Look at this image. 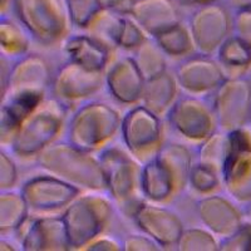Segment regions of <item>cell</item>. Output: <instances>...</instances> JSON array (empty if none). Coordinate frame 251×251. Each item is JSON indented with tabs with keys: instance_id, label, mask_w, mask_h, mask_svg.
Segmentation results:
<instances>
[{
	"instance_id": "1",
	"label": "cell",
	"mask_w": 251,
	"mask_h": 251,
	"mask_svg": "<svg viewBox=\"0 0 251 251\" xmlns=\"http://www.w3.org/2000/svg\"><path fill=\"white\" fill-rule=\"evenodd\" d=\"M37 163L47 174L57 176L79 190L107 191V176L100 157L71 142H55L37 157Z\"/></svg>"
},
{
	"instance_id": "2",
	"label": "cell",
	"mask_w": 251,
	"mask_h": 251,
	"mask_svg": "<svg viewBox=\"0 0 251 251\" xmlns=\"http://www.w3.org/2000/svg\"><path fill=\"white\" fill-rule=\"evenodd\" d=\"M106 171L107 191L123 216L132 219L143 201V165L128 151L120 147H106L100 153Z\"/></svg>"
},
{
	"instance_id": "3",
	"label": "cell",
	"mask_w": 251,
	"mask_h": 251,
	"mask_svg": "<svg viewBox=\"0 0 251 251\" xmlns=\"http://www.w3.org/2000/svg\"><path fill=\"white\" fill-rule=\"evenodd\" d=\"M122 118L120 112L108 103H84L69 120L67 141L84 151H102L121 132Z\"/></svg>"
},
{
	"instance_id": "4",
	"label": "cell",
	"mask_w": 251,
	"mask_h": 251,
	"mask_svg": "<svg viewBox=\"0 0 251 251\" xmlns=\"http://www.w3.org/2000/svg\"><path fill=\"white\" fill-rule=\"evenodd\" d=\"M64 123L66 107L54 98L44 100L22 121L9 147L20 158H37L47 147L57 142Z\"/></svg>"
},
{
	"instance_id": "5",
	"label": "cell",
	"mask_w": 251,
	"mask_h": 251,
	"mask_svg": "<svg viewBox=\"0 0 251 251\" xmlns=\"http://www.w3.org/2000/svg\"><path fill=\"white\" fill-rule=\"evenodd\" d=\"M13 10L28 34L42 46L64 40L73 25L64 0H13Z\"/></svg>"
},
{
	"instance_id": "6",
	"label": "cell",
	"mask_w": 251,
	"mask_h": 251,
	"mask_svg": "<svg viewBox=\"0 0 251 251\" xmlns=\"http://www.w3.org/2000/svg\"><path fill=\"white\" fill-rule=\"evenodd\" d=\"M114 212L113 202L102 195H79L63 211L72 250H79L102 235Z\"/></svg>"
},
{
	"instance_id": "7",
	"label": "cell",
	"mask_w": 251,
	"mask_h": 251,
	"mask_svg": "<svg viewBox=\"0 0 251 251\" xmlns=\"http://www.w3.org/2000/svg\"><path fill=\"white\" fill-rule=\"evenodd\" d=\"M121 134L126 150L142 165L153 160L165 145L161 118L143 104H136L125 114Z\"/></svg>"
},
{
	"instance_id": "8",
	"label": "cell",
	"mask_w": 251,
	"mask_h": 251,
	"mask_svg": "<svg viewBox=\"0 0 251 251\" xmlns=\"http://www.w3.org/2000/svg\"><path fill=\"white\" fill-rule=\"evenodd\" d=\"M210 100L220 131L228 133L244 128L250 120L251 82L243 75L226 77Z\"/></svg>"
},
{
	"instance_id": "9",
	"label": "cell",
	"mask_w": 251,
	"mask_h": 251,
	"mask_svg": "<svg viewBox=\"0 0 251 251\" xmlns=\"http://www.w3.org/2000/svg\"><path fill=\"white\" fill-rule=\"evenodd\" d=\"M50 66L46 58L39 54H28L18 58L10 68L8 83L1 92V102L8 100H46V93L50 89Z\"/></svg>"
},
{
	"instance_id": "10",
	"label": "cell",
	"mask_w": 251,
	"mask_h": 251,
	"mask_svg": "<svg viewBox=\"0 0 251 251\" xmlns=\"http://www.w3.org/2000/svg\"><path fill=\"white\" fill-rule=\"evenodd\" d=\"M188 29L194 40L195 51L199 54L214 55L230 37L234 29V19L228 6L219 1L197 6L190 17Z\"/></svg>"
},
{
	"instance_id": "11",
	"label": "cell",
	"mask_w": 251,
	"mask_h": 251,
	"mask_svg": "<svg viewBox=\"0 0 251 251\" xmlns=\"http://www.w3.org/2000/svg\"><path fill=\"white\" fill-rule=\"evenodd\" d=\"M167 120L177 133L197 145L219 129L211 100L191 94L176 100Z\"/></svg>"
},
{
	"instance_id": "12",
	"label": "cell",
	"mask_w": 251,
	"mask_h": 251,
	"mask_svg": "<svg viewBox=\"0 0 251 251\" xmlns=\"http://www.w3.org/2000/svg\"><path fill=\"white\" fill-rule=\"evenodd\" d=\"M223 185L239 202L251 201V134L244 128L228 132V150L224 163Z\"/></svg>"
},
{
	"instance_id": "13",
	"label": "cell",
	"mask_w": 251,
	"mask_h": 251,
	"mask_svg": "<svg viewBox=\"0 0 251 251\" xmlns=\"http://www.w3.org/2000/svg\"><path fill=\"white\" fill-rule=\"evenodd\" d=\"M104 84V72L92 71L69 60L53 75L50 93L60 104L69 107L96 96Z\"/></svg>"
},
{
	"instance_id": "14",
	"label": "cell",
	"mask_w": 251,
	"mask_h": 251,
	"mask_svg": "<svg viewBox=\"0 0 251 251\" xmlns=\"http://www.w3.org/2000/svg\"><path fill=\"white\" fill-rule=\"evenodd\" d=\"M30 212L51 215L66 210L67 206L77 199L82 190L50 174L39 175L29 178L22 188Z\"/></svg>"
},
{
	"instance_id": "15",
	"label": "cell",
	"mask_w": 251,
	"mask_h": 251,
	"mask_svg": "<svg viewBox=\"0 0 251 251\" xmlns=\"http://www.w3.org/2000/svg\"><path fill=\"white\" fill-rule=\"evenodd\" d=\"M175 77L181 89L191 96L203 97L212 94L227 75L211 55L199 54L186 57L175 69Z\"/></svg>"
},
{
	"instance_id": "16",
	"label": "cell",
	"mask_w": 251,
	"mask_h": 251,
	"mask_svg": "<svg viewBox=\"0 0 251 251\" xmlns=\"http://www.w3.org/2000/svg\"><path fill=\"white\" fill-rule=\"evenodd\" d=\"M132 220L143 234L153 239L162 249L176 248L185 230L178 214L160 203L143 202Z\"/></svg>"
},
{
	"instance_id": "17",
	"label": "cell",
	"mask_w": 251,
	"mask_h": 251,
	"mask_svg": "<svg viewBox=\"0 0 251 251\" xmlns=\"http://www.w3.org/2000/svg\"><path fill=\"white\" fill-rule=\"evenodd\" d=\"M146 79L133 57H122L106 72V87L121 104L136 106L142 102Z\"/></svg>"
},
{
	"instance_id": "18",
	"label": "cell",
	"mask_w": 251,
	"mask_h": 251,
	"mask_svg": "<svg viewBox=\"0 0 251 251\" xmlns=\"http://www.w3.org/2000/svg\"><path fill=\"white\" fill-rule=\"evenodd\" d=\"M196 214L201 224L220 239L231 235L243 225V215L236 205L217 194L201 197L196 202Z\"/></svg>"
},
{
	"instance_id": "19",
	"label": "cell",
	"mask_w": 251,
	"mask_h": 251,
	"mask_svg": "<svg viewBox=\"0 0 251 251\" xmlns=\"http://www.w3.org/2000/svg\"><path fill=\"white\" fill-rule=\"evenodd\" d=\"M127 14L152 38L181 23L174 0H132Z\"/></svg>"
},
{
	"instance_id": "20",
	"label": "cell",
	"mask_w": 251,
	"mask_h": 251,
	"mask_svg": "<svg viewBox=\"0 0 251 251\" xmlns=\"http://www.w3.org/2000/svg\"><path fill=\"white\" fill-rule=\"evenodd\" d=\"M22 246L25 251L72 250L62 215L37 217L25 231Z\"/></svg>"
},
{
	"instance_id": "21",
	"label": "cell",
	"mask_w": 251,
	"mask_h": 251,
	"mask_svg": "<svg viewBox=\"0 0 251 251\" xmlns=\"http://www.w3.org/2000/svg\"><path fill=\"white\" fill-rule=\"evenodd\" d=\"M142 192L146 200L160 205L171 202L182 194L172 172L157 157L143 165Z\"/></svg>"
},
{
	"instance_id": "22",
	"label": "cell",
	"mask_w": 251,
	"mask_h": 251,
	"mask_svg": "<svg viewBox=\"0 0 251 251\" xmlns=\"http://www.w3.org/2000/svg\"><path fill=\"white\" fill-rule=\"evenodd\" d=\"M178 88L176 77L166 71L162 75L146 80L142 104L160 118L167 117L170 109L180 98Z\"/></svg>"
},
{
	"instance_id": "23",
	"label": "cell",
	"mask_w": 251,
	"mask_h": 251,
	"mask_svg": "<svg viewBox=\"0 0 251 251\" xmlns=\"http://www.w3.org/2000/svg\"><path fill=\"white\" fill-rule=\"evenodd\" d=\"M64 50L69 60L92 71L104 72L108 66L111 50L92 38L91 35L77 34L68 37Z\"/></svg>"
},
{
	"instance_id": "24",
	"label": "cell",
	"mask_w": 251,
	"mask_h": 251,
	"mask_svg": "<svg viewBox=\"0 0 251 251\" xmlns=\"http://www.w3.org/2000/svg\"><path fill=\"white\" fill-rule=\"evenodd\" d=\"M126 15L116 9L100 8L84 28L86 33L109 50L118 48Z\"/></svg>"
},
{
	"instance_id": "25",
	"label": "cell",
	"mask_w": 251,
	"mask_h": 251,
	"mask_svg": "<svg viewBox=\"0 0 251 251\" xmlns=\"http://www.w3.org/2000/svg\"><path fill=\"white\" fill-rule=\"evenodd\" d=\"M29 206L22 192H0V232L9 235L23 227L29 216Z\"/></svg>"
},
{
	"instance_id": "26",
	"label": "cell",
	"mask_w": 251,
	"mask_h": 251,
	"mask_svg": "<svg viewBox=\"0 0 251 251\" xmlns=\"http://www.w3.org/2000/svg\"><path fill=\"white\" fill-rule=\"evenodd\" d=\"M28 31L22 24L15 23L5 15L0 19V51L1 57L17 60L29 50Z\"/></svg>"
},
{
	"instance_id": "27",
	"label": "cell",
	"mask_w": 251,
	"mask_h": 251,
	"mask_svg": "<svg viewBox=\"0 0 251 251\" xmlns=\"http://www.w3.org/2000/svg\"><path fill=\"white\" fill-rule=\"evenodd\" d=\"M133 59L146 80L167 71V55L154 39H147L134 50Z\"/></svg>"
},
{
	"instance_id": "28",
	"label": "cell",
	"mask_w": 251,
	"mask_h": 251,
	"mask_svg": "<svg viewBox=\"0 0 251 251\" xmlns=\"http://www.w3.org/2000/svg\"><path fill=\"white\" fill-rule=\"evenodd\" d=\"M227 150L228 133L217 129L210 137L199 143L196 162L208 166L221 174L226 156H227Z\"/></svg>"
},
{
	"instance_id": "29",
	"label": "cell",
	"mask_w": 251,
	"mask_h": 251,
	"mask_svg": "<svg viewBox=\"0 0 251 251\" xmlns=\"http://www.w3.org/2000/svg\"><path fill=\"white\" fill-rule=\"evenodd\" d=\"M167 57L183 58L195 51L194 40L188 26L182 23L163 31L153 38Z\"/></svg>"
},
{
	"instance_id": "30",
	"label": "cell",
	"mask_w": 251,
	"mask_h": 251,
	"mask_svg": "<svg viewBox=\"0 0 251 251\" xmlns=\"http://www.w3.org/2000/svg\"><path fill=\"white\" fill-rule=\"evenodd\" d=\"M217 60L225 73L244 71L251 64V50L237 35H230L217 50Z\"/></svg>"
},
{
	"instance_id": "31",
	"label": "cell",
	"mask_w": 251,
	"mask_h": 251,
	"mask_svg": "<svg viewBox=\"0 0 251 251\" xmlns=\"http://www.w3.org/2000/svg\"><path fill=\"white\" fill-rule=\"evenodd\" d=\"M178 251H219L220 241L207 228H185L176 244Z\"/></svg>"
},
{
	"instance_id": "32",
	"label": "cell",
	"mask_w": 251,
	"mask_h": 251,
	"mask_svg": "<svg viewBox=\"0 0 251 251\" xmlns=\"http://www.w3.org/2000/svg\"><path fill=\"white\" fill-rule=\"evenodd\" d=\"M188 185L201 196L216 194L223 186V177L216 170L195 161L190 172Z\"/></svg>"
},
{
	"instance_id": "33",
	"label": "cell",
	"mask_w": 251,
	"mask_h": 251,
	"mask_svg": "<svg viewBox=\"0 0 251 251\" xmlns=\"http://www.w3.org/2000/svg\"><path fill=\"white\" fill-rule=\"evenodd\" d=\"M68 8L72 24L77 28L84 29L93 15L102 6L100 0H64Z\"/></svg>"
},
{
	"instance_id": "34",
	"label": "cell",
	"mask_w": 251,
	"mask_h": 251,
	"mask_svg": "<svg viewBox=\"0 0 251 251\" xmlns=\"http://www.w3.org/2000/svg\"><path fill=\"white\" fill-rule=\"evenodd\" d=\"M220 250L251 251V223H243L236 231L220 240Z\"/></svg>"
},
{
	"instance_id": "35",
	"label": "cell",
	"mask_w": 251,
	"mask_h": 251,
	"mask_svg": "<svg viewBox=\"0 0 251 251\" xmlns=\"http://www.w3.org/2000/svg\"><path fill=\"white\" fill-rule=\"evenodd\" d=\"M146 39H147L146 31L131 17H126L125 26L118 42V48L134 51Z\"/></svg>"
},
{
	"instance_id": "36",
	"label": "cell",
	"mask_w": 251,
	"mask_h": 251,
	"mask_svg": "<svg viewBox=\"0 0 251 251\" xmlns=\"http://www.w3.org/2000/svg\"><path fill=\"white\" fill-rule=\"evenodd\" d=\"M18 167L15 161L6 152H0V190H13L18 183Z\"/></svg>"
},
{
	"instance_id": "37",
	"label": "cell",
	"mask_w": 251,
	"mask_h": 251,
	"mask_svg": "<svg viewBox=\"0 0 251 251\" xmlns=\"http://www.w3.org/2000/svg\"><path fill=\"white\" fill-rule=\"evenodd\" d=\"M123 251H158L161 246L146 234H129L122 240Z\"/></svg>"
},
{
	"instance_id": "38",
	"label": "cell",
	"mask_w": 251,
	"mask_h": 251,
	"mask_svg": "<svg viewBox=\"0 0 251 251\" xmlns=\"http://www.w3.org/2000/svg\"><path fill=\"white\" fill-rule=\"evenodd\" d=\"M235 35L243 40L251 50V9L239 10L234 17Z\"/></svg>"
},
{
	"instance_id": "39",
	"label": "cell",
	"mask_w": 251,
	"mask_h": 251,
	"mask_svg": "<svg viewBox=\"0 0 251 251\" xmlns=\"http://www.w3.org/2000/svg\"><path fill=\"white\" fill-rule=\"evenodd\" d=\"M80 251H122V241L107 235H100L79 249Z\"/></svg>"
},
{
	"instance_id": "40",
	"label": "cell",
	"mask_w": 251,
	"mask_h": 251,
	"mask_svg": "<svg viewBox=\"0 0 251 251\" xmlns=\"http://www.w3.org/2000/svg\"><path fill=\"white\" fill-rule=\"evenodd\" d=\"M226 4H227L228 8L235 10V12L251 9V0H226Z\"/></svg>"
},
{
	"instance_id": "41",
	"label": "cell",
	"mask_w": 251,
	"mask_h": 251,
	"mask_svg": "<svg viewBox=\"0 0 251 251\" xmlns=\"http://www.w3.org/2000/svg\"><path fill=\"white\" fill-rule=\"evenodd\" d=\"M126 3H127V0H100V4L102 8L116 9L121 13H122V8Z\"/></svg>"
},
{
	"instance_id": "42",
	"label": "cell",
	"mask_w": 251,
	"mask_h": 251,
	"mask_svg": "<svg viewBox=\"0 0 251 251\" xmlns=\"http://www.w3.org/2000/svg\"><path fill=\"white\" fill-rule=\"evenodd\" d=\"M183 4L186 5H194V6H201V5H206V4H211V3H216L219 0H181Z\"/></svg>"
},
{
	"instance_id": "43",
	"label": "cell",
	"mask_w": 251,
	"mask_h": 251,
	"mask_svg": "<svg viewBox=\"0 0 251 251\" xmlns=\"http://www.w3.org/2000/svg\"><path fill=\"white\" fill-rule=\"evenodd\" d=\"M0 245H1V251H4V250H15V248L14 246L12 245V244L10 243H8V241H6V240H4V239H1V241H0Z\"/></svg>"
},
{
	"instance_id": "44",
	"label": "cell",
	"mask_w": 251,
	"mask_h": 251,
	"mask_svg": "<svg viewBox=\"0 0 251 251\" xmlns=\"http://www.w3.org/2000/svg\"><path fill=\"white\" fill-rule=\"evenodd\" d=\"M246 217H248L249 223H251V205L246 208Z\"/></svg>"
},
{
	"instance_id": "45",
	"label": "cell",
	"mask_w": 251,
	"mask_h": 251,
	"mask_svg": "<svg viewBox=\"0 0 251 251\" xmlns=\"http://www.w3.org/2000/svg\"><path fill=\"white\" fill-rule=\"evenodd\" d=\"M249 122H250V123H251V113H250V120H249Z\"/></svg>"
}]
</instances>
